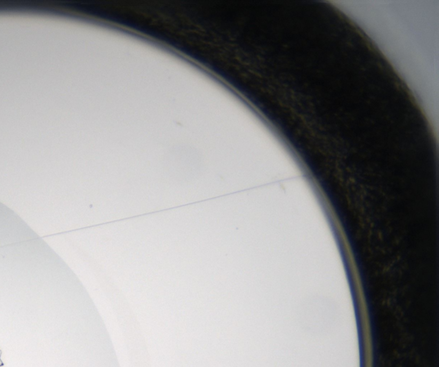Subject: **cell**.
Returning a JSON list of instances; mask_svg holds the SVG:
<instances>
[{"mask_svg": "<svg viewBox=\"0 0 439 367\" xmlns=\"http://www.w3.org/2000/svg\"><path fill=\"white\" fill-rule=\"evenodd\" d=\"M1 355H2V351L0 350V367H3V361L1 360Z\"/></svg>", "mask_w": 439, "mask_h": 367, "instance_id": "cell-1", "label": "cell"}]
</instances>
